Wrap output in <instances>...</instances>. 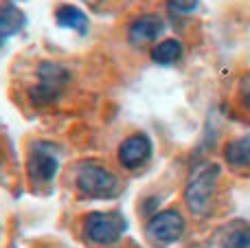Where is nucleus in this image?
<instances>
[{"mask_svg":"<svg viewBox=\"0 0 250 248\" xmlns=\"http://www.w3.org/2000/svg\"><path fill=\"white\" fill-rule=\"evenodd\" d=\"M217 178H220V167L213 165V163H207V165L198 167V169L191 174L189 183H187V189H185V200L193 215L211 213Z\"/></svg>","mask_w":250,"mask_h":248,"instance_id":"obj_1","label":"nucleus"},{"mask_svg":"<svg viewBox=\"0 0 250 248\" xmlns=\"http://www.w3.org/2000/svg\"><path fill=\"white\" fill-rule=\"evenodd\" d=\"M35 86L31 88L29 97L35 105H51L60 99L64 88L68 86L70 73L60 62H40L35 70Z\"/></svg>","mask_w":250,"mask_h":248,"instance_id":"obj_2","label":"nucleus"},{"mask_svg":"<svg viewBox=\"0 0 250 248\" xmlns=\"http://www.w3.org/2000/svg\"><path fill=\"white\" fill-rule=\"evenodd\" d=\"M77 191L86 198H95V200H104V198H114L119 193V180L108 167L99 165L95 161L82 163L77 169Z\"/></svg>","mask_w":250,"mask_h":248,"instance_id":"obj_3","label":"nucleus"},{"mask_svg":"<svg viewBox=\"0 0 250 248\" xmlns=\"http://www.w3.org/2000/svg\"><path fill=\"white\" fill-rule=\"evenodd\" d=\"M125 218L117 211H95L83 220V235L88 242L99 246H110L121 240L125 233Z\"/></svg>","mask_w":250,"mask_h":248,"instance_id":"obj_4","label":"nucleus"},{"mask_svg":"<svg viewBox=\"0 0 250 248\" xmlns=\"http://www.w3.org/2000/svg\"><path fill=\"white\" fill-rule=\"evenodd\" d=\"M185 233V218L178 211L167 209L156 213L154 218L147 222L145 235L154 246H169L178 242Z\"/></svg>","mask_w":250,"mask_h":248,"instance_id":"obj_5","label":"nucleus"},{"mask_svg":"<svg viewBox=\"0 0 250 248\" xmlns=\"http://www.w3.org/2000/svg\"><path fill=\"white\" fill-rule=\"evenodd\" d=\"M57 169H60V161H57V156L46 145L40 143L31 149L29 158H26V174H29L31 183H35V185L53 183Z\"/></svg>","mask_w":250,"mask_h":248,"instance_id":"obj_6","label":"nucleus"},{"mask_svg":"<svg viewBox=\"0 0 250 248\" xmlns=\"http://www.w3.org/2000/svg\"><path fill=\"white\" fill-rule=\"evenodd\" d=\"M165 31V20L156 13H145V16H138L136 20L129 24L127 29V40L132 46L143 48L147 44H151L160 33Z\"/></svg>","mask_w":250,"mask_h":248,"instance_id":"obj_7","label":"nucleus"},{"mask_svg":"<svg viewBox=\"0 0 250 248\" xmlns=\"http://www.w3.org/2000/svg\"><path fill=\"white\" fill-rule=\"evenodd\" d=\"M151 156V141L145 134H132L119 147V163L125 169H138Z\"/></svg>","mask_w":250,"mask_h":248,"instance_id":"obj_8","label":"nucleus"},{"mask_svg":"<svg viewBox=\"0 0 250 248\" xmlns=\"http://www.w3.org/2000/svg\"><path fill=\"white\" fill-rule=\"evenodd\" d=\"M26 24V18L13 2H7L0 7V46L7 42L9 38L18 35Z\"/></svg>","mask_w":250,"mask_h":248,"instance_id":"obj_9","label":"nucleus"},{"mask_svg":"<svg viewBox=\"0 0 250 248\" xmlns=\"http://www.w3.org/2000/svg\"><path fill=\"white\" fill-rule=\"evenodd\" d=\"M55 22L62 29H70L77 33H86L88 31V16L75 4H60L55 9Z\"/></svg>","mask_w":250,"mask_h":248,"instance_id":"obj_10","label":"nucleus"},{"mask_svg":"<svg viewBox=\"0 0 250 248\" xmlns=\"http://www.w3.org/2000/svg\"><path fill=\"white\" fill-rule=\"evenodd\" d=\"M224 156L230 167H237V169L250 167V136H242L237 141H230L224 149Z\"/></svg>","mask_w":250,"mask_h":248,"instance_id":"obj_11","label":"nucleus"},{"mask_svg":"<svg viewBox=\"0 0 250 248\" xmlns=\"http://www.w3.org/2000/svg\"><path fill=\"white\" fill-rule=\"evenodd\" d=\"M180 57H182V44L178 40H163L160 44H156L151 48V60L156 64L169 66V64H176Z\"/></svg>","mask_w":250,"mask_h":248,"instance_id":"obj_12","label":"nucleus"},{"mask_svg":"<svg viewBox=\"0 0 250 248\" xmlns=\"http://www.w3.org/2000/svg\"><path fill=\"white\" fill-rule=\"evenodd\" d=\"M222 248H250V224H230L224 233Z\"/></svg>","mask_w":250,"mask_h":248,"instance_id":"obj_13","label":"nucleus"},{"mask_svg":"<svg viewBox=\"0 0 250 248\" xmlns=\"http://www.w3.org/2000/svg\"><path fill=\"white\" fill-rule=\"evenodd\" d=\"M167 7L171 13H180L182 16V13L195 11V9H198V0H169Z\"/></svg>","mask_w":250,"mask_h":248,"instance_id":"obj_14","label":"nucleus"},{"mask_svg":"<svg viewBox=\"0 0 250 248\" xmlns=\"http://www.w3.org/2000/svg\"><path fill=\"white\" fill-rule=\"evenodd\" d=\"M242 101H244V105L250 110V75H246L244 82H242Z\"/></svg>","mask_w":250,"mask_h":248,"instance_id":"obj_15","label":"nucleus"},{"mask_svg":"<svg viewBox=\"0 0 250 248\" xmlns=\"http://www.w3.org/2000/svg\"><path fill=\"white\" fill-rule=\"evenodd\" d=\"M83 2H86L88 7H95V9H97V7H101V4H104L105 0H83Z\"/></svg>","mask_w":250,"mask_h":248,"instance_id":"obj_16","label":"nucleus"}]
</instances>
